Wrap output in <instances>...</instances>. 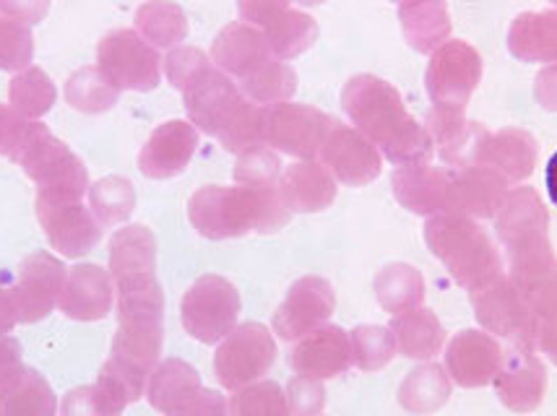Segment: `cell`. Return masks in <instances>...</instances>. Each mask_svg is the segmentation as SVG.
Masks as SVG:
<instances>
[{
	"instance_id": "cell-1",
	"label": "cell",
	"mask_w": 557,
	"mask_h": 416,
	"mask_svg": "<svg viewBox=\"0 0 557 416\" xmlns=\"http://www.w3.org/2000/svg\"><path fill=\"white\" fill-rule=\"evenodd\" d=\"M342 108L360 134L396 167L430 162L435 143L430 130L409 115L404 99L383 78L360 74L342 89Z\"/></svg>"
},
{
	"instance_id": "cell-2",
	"label": "cell",
	"mask_w": 557,
	"mask_h": 416,
	"mask_svg": "<svg viewBox=\"0 0 557 416\" xmlns=\"http://www.w3.org/2000/svg\"><path fill=\"white\" fill-rule=\"evenodd\" d=\"M292 211L276 185H207L188 201V219L207 240H232L250 232L274 235L289 222Z\"/></svg>"
},
{
	"instance_id": "cell-3",
	"label": "cell",
	"mask_w": 557,
	"mask_h": 416,
	"mask_svg": "<svg viewBox=\"0 0 557 416\" xmlns=\"http://www.w3.org/2000/svg\"><path fill=\"white\" fill-rule=\"evenodd\" d=\"M547 211L532 188H516L497 211V237L508 250L510 281L527 292L557 270V257L547 237Z\"/></svg>"
},
{
	"instance_id": "cell-4",
	"label": "cell",
	"mask_w": 557,
	"mask_h": 416,
	"mask_svg": "<svg viewBox=\"0 0 557 416\" xmlns=\"http://www.w3.org/2000/svg\"><path fill=\"white\" fill-rule=\"evenodd\" d=\"M424 242L467 292H480L503 276L500 253L485 229L469 216L448 211L430 216L424 224Z\"/></svg>"
},
{
	"instance_id": "cell-5",
	"label": "cell",
	"mask_w": 557,
	"mask_h": 416,
	"mask_svg": "<svg viewBox=\"0 0 557 416\" xmlns=\"http://www.w3.org/2000/svg\"><path fill=\"white\" fill-rule=\"evenodd\" d=\"M11 162H16L24 175L37 182V196L82 201L84 193H89V172L84 162L39 121H32L29 134Z\"/></svg>"
},
{
	"instance_id": "cell-6",
	"label": "cell",
	"mask_w": 557,
	"mask_h": 416,
	"mask_svg": "<svg viewBox=\"0 0 557 416\" xmlns=\"http://www.w3.org/2000/svg\"><path fill=\"white\" fill-rule=\"evenodd\" d=\"M146 399L164 416H230L222 393L203 388L201 375L183 360H164L149 375Z\"/></svg>"
},
{
	"instance_id": "cell-7",
	"label": "cell",
	"mask_w": 557,
	"mask_h": 416,
	"mask_svg": "<svg viewBox=\"0 0 557 416\" xmlns=\"http://www.w3.org/2000/svg\"><path fill=\"white\" fill-rule=\"evenodd\" d=\"M237 318H240V294L224 276H201L181 302L183 328L201 343L227 339L237 328Z\"/></svg>"
},
{
	"instance_id": "cell-8",
	"label": "cell",
	"mask_w": 557,
	"mask_h": 416,
	"mask_svg": "<svg viewBox=\"0 0 557 416\" xmlns=\"http://www.w3.org/2000/svg\"><path fill=\"white\" fill-rule=\"evenodd\" d=\"M472 305L485 331L506 339L516 352H534L536 315L513 281L500 276L490 287L472 294Z\"/></svg>"
},
{
	"instance_id": "cell-9",
	"label": "cell",
	"mask_w": 557,
	"mask_h": 416,
	"mask_svg": "<svg viewBox=\"0 0 557 416\" xmlns=\"http://www.w3.org/2000/svg\"><path fill=\"white\" fill-rule=\"evenodd\" d=\"M97 65L121 91H154L162 81V58L136 29H115L102 37Z\"/></svg>"
},
{
	"instance_id": "cell-10",
	"label": "cell",
	"mask_w": 557,
	"mask_h": 416,
	"mask_svg": "<svg viewBox=\"0 0 557 416\" xmlns=\"http://www.w3.org/2000/svg\"><path fill=\"white\" fill-rule=\"evenodd\" d=\"M276 341L261 323H243L219 343L214 354V375L227 391L258 382L274 367Z\"/></svg>"
},
{
	"instance_id": "cell-11",
	"label": "cell",
	"mask_w": 557,
	"mask_h": 416,
	"mask_svg": "<svg viewBox=\"0 0 557 416\" xmlns=\"http://www.w3.org/2000/svg\"><path fill=\"white\" fill-rule=\"evenodd\" d=\"M334 117L313 104L278 102L263 108V138L267 147L295 160H313L321 154Z\"/></svg>"
},
{
	"instance_id": "cell-12",
	"label": "cell",
	"mask_w": 557,
	"mask_h": 416,
	"mask_svg": "<svg viewBox=\"0 0 557 416\" xmlns=\"http://www.w3.org/2000/svg\"><path fill=\"white\" fill-rule=\"evenodd\" d=\"M482 81V58L472 45L448 39L430 55L424 86L433 108L467 110L469 99Z\"/></svg>"
},
{
	"instance_id": "cell-13",
	"label": "cell",
	"mask_w": 557,
	"mask_h": 416,
	"mask_svg": "<svg viewBox=\"0 0 557 416\" xmlns=\"http://www.w3.org/2000/svg\"><path fill=\"white\" fill-rule=\"evenodd\" d=\"M65 279H69V268L63 266L61 257L45 250L26 255L11 283L18 323H39L48 318L61 302Z\"/></svg>"
},
{
	"instance_id": "cell-14",
	"label": "cell",
	"mask_w": 557,
	"mask_h": 416,
	"mask_svg": "<svg viewBox=\"0 0 557 416\" xmlns=\"http://www.w3.org/2000/svg\"><path fill=\"white\" fill-rule=\"evenodd\" d=\"M37 219L48 235L50 245L65 257H82L91 253L102 240V224L76 198L37 196Z\"/></svg>"
},
{
	"instance_id": "cell-15",
	"label": "cell",
	"mask_w": 557,
	"mask_h": 416,
	"mask_svg": "<svg viewBox=\"0 0 557 416\" xmlns=\"http://www.w3.org/2000/svg\"><path fill=\"white\" fill-rule=\"evenodd\" d=\"M336 310L334 287L321 276H302L289 287L274 313V331L282 341H300L302 336L326 326Z\"/></svg>"
},
{
	"instance_id": "cell-16",
	"label": "cell",
	"mask_w": 557,
	"mask_h": 416,
	"mask_svg": "<svg viewBox=\"0 0 557 416\" xmlns=\"http://www.w3.org/2000/svg\"><path fill=\"white\" fill-rule=\"evenodd\" d=\"M321 164L347 188H364L381 177V151L360 130L334 121L321 147Z\"/></svg>"
},
{
	"instance_id": "cell-17",
	"label": "cell",
	"mask_w": 557,
	"mask_h": 416,
	"mask_svg": "<svg viewBox=\"0 0 557 416\" xmlns=\"http://www.w3.org/2000/svg\"><path fill=\"white\" fill-rule=\"evenodd\" d=\"M185 112H188L190 123L207 136H219V130L232 121L240 104L245 102V94L237 89L227 74L211 65L207 74L196 78L188 89L183 91Z\"/></svg>"
},
{
	"instance_id": "cell-18",
	"label": "cell",
	"mask_w": 557,
	"mask_h": 416,
	"mask_svg": "<svg viewBox=\"0 0 557 416\" xmlns=\"http://www.w3.org/2000/svg\"><path fill=\"white\" fill-rule=\"evenodd\" d=\"M198 149V128L188 121H168L146 138L138 151V169L149 180H170L188 169Z\"/></svg>"
},
{
	"instance_id": "cell-19",
	"label": "cell",
	"mask_w": 557,
	"mask_h": 416,
	"mask_svg": "<svg viewBox=\"0 0 557 416\" xmlns=\"http://www.w3.org/2000/svg\"><path fill=\"white\" fill-rule=\"evenodd\" d=\"M508 198V182L485 164L450 169L448 214H461L469 219H493Z\"/></svg>"
},
{
	"instance_id": "cell-20",
	"label": "cell",
	"mask_w": 557,
	"mask_h": 416,
	"mask_svg": "<svg viewBox=\"0 0 557 416\" xmlns=\"http://www.w3.org/2000/svg\"><path fill=\"white\" fill-rule=\"evenodd\" d=\"M500 341L485 331H461L446 349V373L461 388H485L503 365Z\"/></svg>"
},
{
	"instance_id": "cell-21",
	"label": "cell",
	"mask_w": 557,
	"mask_h": 416,
	"mask_svg": "<svg viewBox=\"0 0 557 416\" xmlns=\"http://www.w3.org/2000/svg\"><path fill=\"white\" fill-rule=\"evenodd\" d=\"M289 365L297 375L310 380L339 378L351 367L349 333L339 326H321L297 341L289 354Z\"/></svg>"
},
{
	"instance_id": "cell-22",
	"label": "cell",
	"mask_w": 557,
	"mask_h": 416,
	"mask_svg": "<svg viewBox=\"0 0 557 416\" xmlns=\"http://www.w3.org/2000/svg\"><path fill=\"white\" fill-rule=\"evenodd\" d=\"M269 61H274V52L269 48L267 35L253 24H227L211 45V63L222 74L237 78V84L253 76Z\"/></svg>"
},
{
	"instance_id": "cell-23",
	"label": "cell",
	"mask_w": 557,
	"mask_h": 416,
	"mask_svg": "<svg viewBox=\"0 0 557 416\" xmlns=\"http://www.w3.org/2000/svg\"><path fill=\"white\" fill-rule=\"evenodd\" d=\"M428 130L433 136L437 154L450 169L474 167L480 162L487 130L480 123H469L463 110L433 108L428 115Z\"/></svg>"
},
{
	"instance_id": "cell-24",
	"label": "cell",
	"mask_w": 557,
	"mask_h": 416,
	"mask_svg": "<svg viewBox=\"0 0 557 416\" xmlns=\"http://www.w3.org/2000/svg\"><path fill=\"white\" fill-rule=\"evenodd\" d=\"M112 276L97 263H82L69 268L61 302V313L71 320L95 323L108 318L112 310Z\"/></svg>"
},
{
	"instance_id": "cell-25",
	"label": "cell",
	"mask_w": 557,
	"mask_h": 416,
	"mask_svg": "<svg viewBox=\"0 0 557 416\" xmlns=\"http://www.w3.org/2000/svg\"><path fill=\"white\" fill-rule=\"evenodd\" d=\"M495 391L503 406L516 414H529L542 404L547 391V369L534 352H510L503 356L500 373L495 375Z\"/></svg>"
},
{
	"instance_id": "cell-26",
	"label": "cell",
	"mask_w": 557,
	"mask_h": 416,
	"mask_svg": "<svg viewBox=\"0 0 557 416\" xmlns=\"http://www.w3.org/2000/svg\"><path fill=\"white\" fill-rule=\"evenodd\" d=\"M394 185L396 201L404 209L420 216H435L446 211L448 201V185L450 172L441 167H430L428 162L422 164H401L391 177Z\"/></svg>"
},
{
	"instance_id": "cell-27",
	"label": "cell",
	"mask_w": 557,
	"mask_h": 416,
	"mask_svg": "<svg viewBox=\"0 0 557 416\" xmlns=\"http://www.w3.org/2000/svg\"><path fill=\"white\" fill-rule=\"evenodd\" d=\"M278 188L292 214H318L336 201L334 175L315 160H300L284 169Z\"/></svg>"
},
{
	"instance_id": "cell-28",
	"label": "cell",
	"mask_w": 557,
	"mask_h": 416,
	"mask_svg": "<svg viewBox=\"0 0 557 416\" xmlns=\"http://www.w3.org/2000/svg\"><path fill=\"white\" fill-rule=\"evenodd\" d=\"M476 164H485V167L495 169L506 182L527 180L536 164V141L527 130L519 128L487 134Z\"/></svg>"
},
{
	"instance_id": "cell-29",
	"label": "cell",
	"mask_w": 557,
	"mask_h": 416,
	"mask_svg": "<svg viewBox=\"0 0 557 416\" xmlns=\"http://www.w3.org/2000/svg\"><path fill=\"white\" fill-rule=\"evenodd\" d=\"M399 22L404 37L422 55L433 52L450 39V11L446 0H401Z\"/></svg>"
},
{
	"instance_id": "cell-30",
	"label": "cell",
	"mask_w": 557,
	"mask_h": 416,
	"mask_svg": "<svg viewBox=\"0 0 557 416\" xmlns=\"http://www.w3.org/2000/svg\"><path fill=\"white\" fill-rule=\"evenodd\" d=\"M508 50L523 63H557V11L521 13L510 24Z\"/></svg>"
},
{
	"instance_id": "cell-31",
	"label": "cell",
	"mask_w": 557,
	"mask_h": 416,
	"mask_svg": "<svg viewBox=\"0 0 557 416\" xmlns=\"http://www.w3.org/2000/svg\"><path fill=\"white\" fill-rule=\"evenodd\" d=\"M391 333L396 339V349L409 360H433L446 343V331H443L441 320L428 307L394 315Z\"/></svg>"
},
{
	"instance_id": "cell-32",
	"label": "cell",
	"mask_w": 557,
	"mask_h": 416,
	"mask_svg": "<svg viewBox=\"0 0 557 416\" xmlns=\"http://www.w3.org/2000/svg\"><path fill=\"white\" fill-rule=\"evenodd\" d=\"M136 31L154 48L175 50L188 37V16L175 0H146L136 11Z\"/></svg>"
},
{
	"instance_id": "cell-33",
	"label": "cell",
	"mask_w": 557,
	"mask_h": 416,
	"mask_svg": "<svg viewBox=\"0 0 557 416\" xmlns=\"http://www.w3.org/2000/svg\"><path fill=\"white\" fill-rule=\"evenodd\" d=\"M450 399V375L435 362L420 365L407 375L399 388V404L409 414L424 416L443 408Z\"/></svg>"
},
{
	"instance_id": "cell-34",
	"label": "cell",
	"mask_w": 557,
	"mask_h": 416,
	"mask_svg": "<svg viewBox=\"0 0 557 416\" xmlns=\"http://www.w3.org/2000/svg\"><path fill=\"white\" fill-rule=\"evenodd\" d=\"M373 287L381 307L391 315L417 310L424 300L422 274L414 266H409V263H391V266L377 270Z\"/></svg>"
},
{
	"instance_id": "cell-35",
	"label": "cell",
	"mask_w": 557,
	"mask_h": 416,
	"mask_svg": "<svg viewBox=\"0 0 557 416\" xmlns=\"http://www.w3.org/2000/svg\"><path fill=\"white\" fill-rule=\"evenodd\" d=\"M261 31L267 35V42L271 52H274V58L284 63L300 58L302 52L313 48L318 39L315 18L295 9L278 13L274 22H269Z\"/></svg>"
},
{
	"instance_id": "cell-36",
	"label": "cell",
	"mask_w": 557,
	"mask_h": 416,
	"mask_svg": "<svg viewBox=\"0 0 557 416\" xmlns=\"http://www.w3.org/2000/svg\"><path fill=\"white\" fill-rule=\"evenodd\" d=\"M58 395L50 382L26 367L13 386L0 395V416H58Z\"/></svg>"
},
{
	"instance_id": "cell-37",
	"label": "cell",
	"mask_w": 557,
	"mask_h": 416,
	"mask_svg": "<svg viewBox=\"0 0 557 416\" xmlns=\"http://www.w3.org/2000/svg\"><path fill=\"white\" fill-rule=\"evenodd\" d=\"M121 99V89L99 71V65H84L73 71L65 81V102L84 115H99L108 112Z\"/></svg>"
},
{
	"instance_id": "cell-38",
	"label": "cell",
	"mask_w": 557,
	"mask_h": 416,
	"mask_svg": "<svg viewBox=\"0 0 557 416\" xmlns=\"http://www.w3.org/2000/svg\"><path fill=\"white\" fill-rule=\"evenodd\" d=\"M58 99V89L52 84V78L45 74L37 65H29V68L18 71L16 76L11 78L9 86V102L11 108L24 115L26 121H39L52 110Z\"/></svg>"
},
{
	"instance_id": "cell-39",
	"label": "cell",
	"mask_w": 557,
	"mask_h": 416,
	"mask_svg": "<svg viewBox=\"0 0 557 416\" xmlns=\"http://www.w3.org/2000/svg\"><path fill=\"white\" fill-rule=\"evenodd\" d=\"M89 209L102 227H117L128 222L136 209V190L128 177L110 175L89 185Z\"/></svg>"
},
{
	"instance_id": "cell-40",
	"label": "cell",
	"mask_w": 557,
	"mask_h": 416,
	"mask_svg": "<svg viewBox=\"0 0 557 416\" xmlns=\"http://www.w3.org/2000/svg\"><path fill=\"white\" fill-rule=\"evenodd\" d=\"M237 89H240L250 102L269 108V104L289 102L292 94L297 91V74L292 65L274 58V61H269L263 68H258L253 76L240 81Z\"/></svg>"
},
{
	"instance_id": "cell-41",
	"label": "cell",
	"mask_w": 557,
	"mask_h": 416,
	"mask_svg": "<svg viewBox=\"0 0 557 416\" xmlns=\"http://www.w3.org/2000/svg\"><path fill=\"white\" fill-rule=\"evenodd\" d=\"M230 416H292L287 391L274 380H258L235 391Z\"/></svg>"
},
{
	"instance_id": "cell-42",
	"label": "cell",
	"mask_w": 557,
	"mask_h": 416,
	"mask_svg": "<svg viewBox=\"0 0 557 416\" xmlns=\"http://www.w3.org/2000/svg\"><path fill=\"white\" fill-rule=\"evenodd\" d=\"M351 341V365L362 373H377L396 356V339L391 328L383 326H357L349 333Z\"/></svg>"
},
{
	"instance_id": "cell-43",
	"label": "cell",
	"mask_w": 557,
	"mask_h": 416,
	"mask_svg": "<svg viewBox=\"0 0 557 416\" xmlns=\"http://www.w3.org/2000/svg\"><path fill=\"white\" fill-rule=\"evenodd\" d=\"M35 58V37L32 29L16 18L0 16V71H18L29 68Z\"/></svg>"
},
{
	"instance_id": "cell-44",
	"label": "cell",
	"mask_w": 557,
	"mask_h": 416,
	"mask_svg": "<svg viewBox=\"0 0 557 416\" xmlns=\"http://www.w3.org/2000/svg\"><path fill=\"white\" fill-rule=\"evenodd\" d=\"M237 185H276L282 182V160L274 149L263 147L237 156L235 164Z\"/></svg>"
},
{
	"instance_id": "cell-45",
	"label": "cell",
	"mask_w": 557,
	"mask_h": 416,
	"mask_svg": "<svg viewBox=\"0 0 557 416\" xmlns=\"http://www.w3.org/2000/svg\"><path fill=\"white\" fill-rule=\"evenodd\" d=\"M162 65H164V74H168V81L175 86L177 91H185L198 76L207 74L214 63L209 61L207 52L198 48H175L168 52V58H164Z\"/></svg>"
},
{
	"instance_id": "cell-46",
	"label": "cell",
	"mask_w": 557,
	"mask_h": 416,
	"mask_svg": "<svg viewBox=\"0 0 557 416\" xmlns=\"http://www.w3.org/2000/svg\"><path fill=\"white\" fill-rule=\"evenodd\" d=\"M287 401L292 416H318L326 406V391L321 380H310L297 375L287 386Z\"/></svg>"
},
{
	"instance_id": "cell-47",
	"label": "cell",
	"mask_w": 557,
	"mask_h": 416,
	"mask_svg": "<svg viewBox=\"0 0 557 416\" xmlns=\"http://www.w3.org/2000/svg\"><path fill=\"white\" fill-rule=\"evenodd\" d=\"M61 416H110V408L104 404L102 393L97 386H78L63 395Z\"/></svg>"
},
{
	"instance_id": "cell-48",
	"label": "cell",
	"mask_w": 557,
	"mask_h": 416,
	"mask_svg": "<svg viewBox=\"0 0 557 416\" xmlns=\"http://www.w3.org/2000/svg\"><path fill=\"white\" fill-rule=\"evenodd\" d=\"M32 121L18 115L11 104H0V156H16L18 147L24 143L26 134H29Z\"/></svg>"
},
{
	"instance_id": "cell-49",
	"label": "cell",
	"mask_w": 557,
	"mask_h": 416,
	"mask_svg": "<svg viewBox=\"0 0 557 416\" xmlns=\"http://www.w3.org/2000/svg\"><path fill=\"white\" fill-rule=\"evenodd\" d=\"M24 369L22 343L13 339V336H0V395L22 378Z\"/></svg>"
},
{
	"instance_id": "cell-50",
	"label": "cell",
	"mask_w": 557,
	"mask_h": 416,
	"mask_svg": "<svg viewBox=\"0 0 557 416\" xmlns=\"http://www.w3.org/2000/svg\"><path fill=\"white\" fill-rule=\"evenodd\" d=\"M289 9V0H237V11H240L245 24H253L263 29L269 22H274L282 11Z\"/></svg>"
},
{
	"instance_id": "cell-51",
	"label": "cell",
	"mask_w": 557,
	"mask_h": 416,
	"mask_svg": "<svg viewBox=\"0 0 557 416\" xmlns=\"http://www.w3.org/2000/svg\"><path fill=\"white\" fill-rule=\"evenodd\" d=\"M50 11V0H0V13L26 26L39 24Z\"/></svg>"
},
{
	"instance_id": "cell-52",
	"label": "cell",
	"mask_w": 557,
	"mask_h": 416,
	"mask_svg": "<svg viewBox=\"0 0 557 416\" xmlns=\"http://www.w3.org/2000/svg\"><path fill=\"white\" fill-rule=\"evenodd\" d=\"M536 349H542L557 365V310L536 318Z\"/></svg>"
},
{
	"instance_id": "cell-53",
	"label": "cell",
	"mask_w": 557,
	"mask_h": 416,
	"mask_svg": "<svg viewBox=\"0 0 557 416\" xmlns=\"http://www.w3.org/2000/svg\"><path fill=\"white\" fill-rule=\"evenodd\" d=\"M534 94L545 110H557V63L536 76Z\"/></svg>"
},
{
	"instance_id": "cell-54",
	"label": "cell",
	"mask_w": 557,
	"mask_h": 416,
	"mask_svg": "<svg viewBox=\"0 0 557 416\" xmlns=\"http://www.w3.org/2000/svg\"><path fill=\"white\" fill-rule=\"evenodd\" d=\"M16 323H18V315H16V305H13L11 283L9 287L0 283V336H9Z\"/></svg>"
},
{
	"instance_id": "cell-55",
	"label": "cell",
	"mask_w": 557,
	"mask_h": 416,
	"mask_svg": "<svg viewBox=\"0 0 557 416\" xmlns=\"http://www.w3.org/2000/svg\"><path fill=\"white\" fill-rule=\"evenodd\" d=\"M547 193H549V201L555 203V209H557V151L553 156H549V162H547Z\"/></svg>"
},
{
	"instance_id": "cell-56",
	"label": "cell",
	"mask_w": 557,
	"mask_h": 416,
	"mask_svg": "<svg viewBox=\"0 0 557 416\" xmlns=\"http://www.w3.org/2000/svg\"><path fill=\"white\" fill-rule=\"evenodd\" d=\"M297 3H302V5H321V3H326V0H297Z\"/></svg>"
},
{
	"instance_id": "cell-57",
	"label": "cell",
	"mask_w": 557,
	"mask_h": 416,
	"mask_svg": "<svg viewBox=\"0 0 557 416\" xmlns=\"http://www.w3.org/2000/svg\"><path fill=\"white\" fill-rule=\"evenodd\" d=\"M553 3H557V0H553Z\"/></svg>"
},
{
	"instance_id": "cell-58",
	"label": "cell",
	"mask_w": 557,
	"mask_h": 416,
	"mask_svg": "<svg viewBox=\"0 0 557 416\" xmlns=\"http://www.w3.org/2000/svg\"><path fill=\"white\" fill-rule=\"evenodd\" d=\"M399 3H401V0H399Z\"/></svg>"
}]
</instances>
